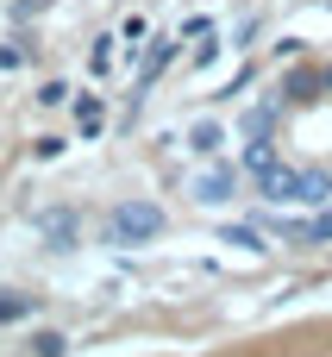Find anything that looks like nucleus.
Wrapping results in <instances>:
<instances>
[{
	"instance_id": "nucleus-2",
	"label": "nucleus",
	"mask_w": 332,
	"mask_h": 357,
	"mask_svg": "<svg viewBox=\"0 0 332 357\" xmlns=\"http://www.w3.org/2000/svg\"><path fill=\"white\" fill-rule=\"evenodd\" d=\"M195 201H201V207H220V201H232V169H207V176L195 182Z\"/></svg>"
},
{
	"instance_id": "nucleus-7",
	"label": "nucleus",
	"mask_w": 332,
	"mask_h": 357,
	"mask_svg": "<svg viewBox=\"0 0 332 357\" xmlns=\"http://www.w3.org/2000/svg\"><path fill=\"white\" fill-rule=\"evenodd\" d=\"M38 100H44V107H63V100H69V88H63V82H44V94H38Z\"/></svg>"
},
{
	"instance_id": "nucleus-4",
	"label": "nucleus",
	"mask_w": 332,
	"mask_h": 357,
	"mask_svg": "<svg viewBox=\"0 0 332 357\" xmlns=\"http://www.w3.org/2000/svg\"><path fill=\"white\" fill-rule=\"evenodd\" d=\"M220 138H226L220 126H195V132H188V144H195L201 157H207V151H220Z\"/></svg>"
},
{
	"instance_id": "nucleus-6",
	"label": "nucleus",
	"mask_w": 332,
	"mask_h": 357,
	"mask_svg": "<svg viewBox=\"0 0 332 357\" xmlns=\"http://www.w3.org/2000/svg\"><path fill=\"white\" fill-rule=\"evenodd\" d=\"M25 314H31V301H25V295H13V289H6V295H0V320H25Z\"/></svg>"
},
{
	"instance_id": "nucleus-8",
	"label": "nucleus",
	"mask_w": 332,
	"mask_h": 357,
	"mask_svg": "<svg viewBox=\"0 0 332 357\" xmlns=\"http://www.w3.org/2000/svg\"><path fill=\"white\" fill-rule=\"evenodd\" d=\"M308 238H332V213H326V220H314V226H308Z\"/></svg>"
},
{
	"instance_id": "nucleus-1",
	"label": "nucleus",
	"mask_w": 332,
	"mask_h": 357,
	"mask_svg": "<svg viewBox=\"0 0 332 357\" xmlns=\"http://www.w3.org/2000/svg\"><path fill=\"white\" fill-rule=\"evenodd\" d=\"M157 232H163V207H151V201H119L113 220H107L113 245H151Z\"/></svg>"
},
{
	"instance_id": "nucleus-5",
	"label": "nucleus",
	"mask_w": 332,
	"mask_h": 357,
	"mask_svg": "<svg viewBox=\"0 0 332 357\" xmlns=\"http://www.w3.org/2000/svg\"><path fill=\"white\" fill-rule=\"evenodd\" d=\"M31 351H38V357H63V351H69V339H63V333H38Z\"/></svg>"
},
{
	"instance_id": "nucleus-3",
	"label": "nucleus",
	"mask_w": 332,
	"mask_h": 357,
	"mask_svg": "<svg viewBox=\"0 0 332 357\" xmlns=\"http://www.w3.org/2000/svg\"><path fill=\"white\" fill-rule=\"evenodd\" d=\"M44 238H50V251H69L75 245V213H44Z\"/></svg>"
},
{
	"instance_id": "nucleus-9",
	"label": "nucleus",
	"mask_w": 332,
	"mask_h": 357,
	"mask_svg": "<svg viewBox=\"0 0 332 357\" xmlns=\"http://www.w3.org/2000/svg\"><path fill=\"white\" fill-rule=\"evenodd\" d=\"M320 82H326V88H332V63H326V75H320Z\"/></svg>"
}]
</instances>
